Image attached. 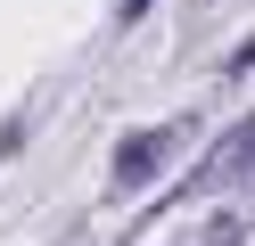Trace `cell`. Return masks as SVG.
I'll list each match as a JSON object with an SVG mask.
<instances>
[{"instance_id":"1","label":"cell","mask_w":255,"mask_h":246,"mask_svg":"<svg viewBox=\"0 0 255 246\" xmlns=\"http://www.w3.org/2000/svg\"><path fill=\"white\" fill-rule=\"evenodd\" d=\"M165 148H173V131H132V140L116 148V189H140V180L165 164Z\"/></svg>"},{"instance_id":"2","label":"cell","mask_w":255,"mask_h":246,"mask_svg":"<svg viewBox=\"0 0 255 246\" xmlns=\"http://www.w3.org/2000/svg\"><path fill=\"white\" fill-rule=\"evenodd\" d=\"M132 16H148V0H124V25H132Z\"/></svg>"}]
</instances>
